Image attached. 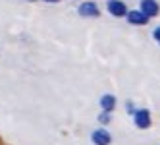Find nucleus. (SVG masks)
<instances>
[{"label": "nucleus", "instance_id": "nucleus-6", "mask_svg": "<svg viewBox=\"0 0 160 145\" xmlns=\"http://www.w3.org/2000/svg\"><path fill=\"white\" fill-rule=\"evenodd\" d=\"M108 10L112 16H125V4L123 2H110Z\"/></svg>", "mask_w": 160, "mask_h": 145}, {"label": "nucleus", "instance_id": "nucleus-5", "mask_svg": "<svg viewBox=\"0 0 160 145\" xmlns=\"http://www.w3.org/2000/svg\"><path fill=\"white\" fill-rule=\"evenodd\" d=\"M128 19L131 21V23H135V25H143V23H147V16L143 14V12H129L128 14Z\"/></svg>", "mask_w": 160, "mask_h": 145}, {"label": "nucleus", "instance_id": "nucleus-3", "mask_svg": "<svg viewBox=\"0 0 160 145\" xmlns=\"http://www.w3.org/2000/svg\"><path fill=\"white\" fill-rule=\"evenodd\" d=\"M79 14L81 16H91V18H95L98 16V8L95 2H83L81 6H79Z\"/></svg>", "mask_w": 160, "mask_h": 145}, {"label": "nucleus", "instance_id": "nucleus-1", "mask_svg": "<svg viewBox=\"0 0 160 145\" xmlns=\"http://www.w3.org/2000/svg\"><path fill=\"white\" fill-rule=\"evenodd\" d=\"M135 124L139 128H148L151 126V112H148V110H137L135 112Z\"/></svg>", "mask_w": 160, "mask_h": 145}, {"label": "nucleus", "instance_id": "nucleus-4", "mask_svg": "<svg viewBox=\"0 0 160 145\" xmlns=\"http://www.w3.org/2000/svg\"><path fill=\"white\" fill-rule=\"evenodd\" d=\"M110 133L106 132V130H97L95 133H93V141L97 143V145H108L110 143Z\"/></svg>", "mask_w": 160, "mask_h": 145}, {"label": "nucleus", "instance_id": "nucleus-7", "mask_svg": "<svg viewBox=\"0 0 160 145\" xmlns=\"http://www.w3.org/2000/svg\"><path fill=\"white\" fill-rule=\"evenodd\" d=\"M100 106L108 112V110H112L114 106H116V99H114L112 95H104V97L100 99Z\"/></svg>", "mask_w": 160, "mask_h": 145}, {"label": "nucleus", "instance_id": "nucleus-2", "mask_svg": "<svg viewBox=\"0 0 160 145\" xmlns=\"http://www.w3.org/2000/svg\"><path fill=\"white\" fill-rule=\"evenodd\" d=\"M141 10H143V14L147 18H151V16L158 14V4L154 0H141Z\"/></svg>", "mask_w": 160, "mask_h": 145}, {"label": "nucleus", "instance_id": "nucleus-10", "mask_svg": "<svg viewBox=\"0 0 160 145\" xmlns=\"http://www.w3.org/2000/svg\"><path fill=\"white\" fill-rule=\"evenodd\" d=\"M47 2H58V0H47Z\"/></svg>", "mask_w": 160, "mask_h": 145}, {"label": "nucleus", "instance_id": "nucleus-9", "mask_svg": "<svg viewBox=\"0 0 160 145\" xmlns=\"http://www.w3.org/2000/svg\"><path fill=\"white\" fill-rule=\"evenodd\" d=\"M154 37H156V41L160 43V27H158V29H154Z\"/></svg>", "mask_w": 160, "mask_h": 145}, {"label": "nucleus", "instance_id": "nucleus-8", "mask_svg": "<svg viewBox=\"0 0 160 145\" xmlns=\"http://www.w3.org/2000/svg\"><path fill=\"white\" fill-rule=\"evenodd\" d=\"M98 120L102 122V124H106V122L110 120V116H108V112H104V114H100V116H98Z\"/></svg>", "mask_w": 160, "mask_h": 145}]
</instances>
